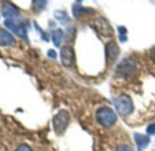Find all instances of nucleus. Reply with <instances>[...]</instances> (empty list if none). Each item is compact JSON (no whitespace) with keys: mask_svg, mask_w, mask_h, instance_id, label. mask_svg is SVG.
<instances>
[{"mask_svg":"<svg viewBox=\"0 0 155 151\" xmlns=\"http://www.w3.org/2000/svg\"><path fill=\"white\" fill-rule=\"evenodd\" d=\"M138 68L136 62L131 58L122 59L116 67V76L124 80L132 79L137 74Z\"/></svg>","mask_w":155,"mask_h":151,"instance_id":"f257e3e1","label":"nucleus"},{"mask_svg":"<svg viewBox=\"0 0 155 151\" xmlns=\"http://www.w3.org/2000/svg\"><path fill=\"white\" fill-rule=\"evenodd\" d=\"M96 119L98 123L104 127H110L117 121L116 113L108 107H101L96 111Z\"/></svg>","mask_w":155,"mask_h":151,"instance_id":"f03ea898","label":"nucleus"},{"mask_svg":"<svg viewBox=\"0 0 155 151\" xmlns=\"http://www.w3.org/2000/svg\"><path fill=\"white\" fill-rule=\"evenodd\" d=\"M114 106L115 108L121 117H126L129 116L133 112L134 106L131 98L126 95V94H121L114 101Z\"/></svg>","mask_w":155,"mask_h":151,"instance_id":"7ed1b4c3","label":"nucleus"},{"mask_svg":"<svg viewBox=\"0 0 155 151\" xmlns=\"http://www.w3.org/2000/svg\"><path fill=\"white\" fill-rule=\"evenodd\" d=\"M69 119H70L69 113L65 109L59 110L53 117L52 123H53L54 130L57 135H62L65 132V130L67 129V127L69 123Z\"/></svg>","mask_w":155,"mask_h":151,"instance_id":"20e7f679","label":"nucleus"},{"mask_svg":"<svg viewBox=\"0 0 155 151\" xmlns=\"http://www.w3.org/2000/svg\"><path fill=\"white\" fill-rule=\"evenodd\" d=\"M4 25L9 30H11L13 33H15L19 37H21L22 39H24L26 42L28 41V31H27V28H26V27H25L24 24L18 23L17 20H8V19H6L4 21Z\"/></svg>","mask_w":155,"mask_h":151,"instance_id":"39448f33","label":"nucleus"},{"mask_svg":"<svg viewBox=\"0 0 155 151\" xmlns=\"http://www.w3.org/2000/svg\"><path fill=\"white\" fill-rule=\"evenodd\" d=\"M105 54H106V62L108 66L113 65L120 55V48L115 41L112 40L107 43L105 47Z\"/></svg>","mask_w":155,"mask_h":151,"instance_id":"423d86ee","label":"nucleus"},{"mask_svg":"<svg viewBox=\"0 0 155 151\" xmlns=\"http://www.w3.org/2000/svg\"><path fill=\"white\" fill-rule=\"evenodd\" d=\"M94 27L95 29L98 31V33L103 36L104 37H110L113 36V29L106 18H98L94 22Z\"/></svg>","mask_w":155,"mask_h":151,"instance_id":"0eeeda50","label":"nucleus"},{"mask_svg":"<svg viewBox=\"0 0 155 151\" xmlns=\"http://www.w3.org/2000/svg\"><path fill=\"white\" fill-rule=\"evenodd\" d=\"M60 59L61 63L66 67H70L74 64L75 53L74 49L70 46H64L60 49Z\"/></svg>","mask_w":155,"mask_h":151,"instance_id":"6e6552de","label":"nucleus"},{"mask_svg":"<svg viewBox=\"0 0 155 151\" xmlns=\"http://www.w3.org/2000/svg\"><path fill=\"white\" fill-rule=\"evenodd\" d=\"M2 14L8 20H16L18 18L20 11L14 4L6 2L2 7Z\"/></svg>","mask_w":155,"mask_h":151,"instance_id":"1a4fd4ad","label":"nucleus"},{"mask_svg":"<svg viewBox=\"0 0 155 151\" xmlns=\"http://www.w3.org/2000/svg\"><path fill=\"white\" fill-rule=\"evenodd\" d=\"M16 40L14 37L7 30L0 28V46L8 47V46H14Z\"/></svg>","mask_w":155,"mask_h":151,"instance_id":"9d476101","label":"nucleus"},{"mask_svg":"<svg viewBox=\"0 0 155 151\" xmlns=\"http://www.w3.org/2000/svg\"><path fill=\"white\" fill-rule=\"evenodd\" d=\"M134 139L137 144L139 151H143L148 146V145L150 144V139L148 136H145L142 134H138V133L134 134Z\"/></svg>","mask_w":155,"mask_h":151,"instance_id":"9b49d317","label":"nucleus"},{"mask_svg":"<svg viewBox=\"0 0 155 151\" xmlns=\"http://www.w3.org/2000/svg\"><path fill=\"white\" fill-rule=\"evenodd\" d=\"M72 12H73V15L74 17L76 18H80V17H83L85 15H89V14H92L94 12V10L91 9V8H84L82 7L81 5H78V4H75L73 5L72 7Z\"/></svg>","mask_w":155,"mask_h":151,"instance_id":"f8f14e48","label":"nucleus"},{"mask_svg":"<svg viewBox=\"0 0 155 151\" xmlns=\"http://www.w3.org/2000/svg\"><path fill=\"white\" fill-rule=\"evenodd\" d=\"M63 37H64V33H63L62 29L57 28L52 31V41H53V44L55 47H58L60 46Z\"/></svg>","mask_w":155,"mask_h":151,"instance_id":"ddd939ff","label":"nucleus"},{"mask_svg":"<svg viewBox=\"0 0 155 151\" xmlns=\"http://www.w3.org/2000/svg\"><path fill=\"white\" fill-rule=\"evenodd\" d=\"M54 17L58 21H59L63 25H66V24L69 23V21H70L69 17L68 16V14L65 11H62V10H56L54 12Z\"/></svg>","mask_w":155,"mask_h":151,"instance_id":"4468645a","label":"nucleus"},{"mask_svg":"<svg viewBox=\"0 0 155 151\" xmlns=\"http://www.w3.org/2000/svg\"><path fill=\"white\" fill-rule=\"evenodd\" d=\"M118 32H119V39L120 42H126L128 40V37H127V29L125 27H118Z\"/></svg>","mask_w":155,"mask_h":151,"instance_id":"2eb2a0df","label":"nucleus"},{"mask_svg":"<svg viewBox=\"0 0 155 151\" xmlns=\"http://www.w3.org/2000/svg\"><path fill=\"white\" fill-rule=\"evenodd\" d=\"M16 151H32V149H31V147L28 145H27V144H21V145H19L17 147Z\"/></svg>","mask_w":155,"mask_h":151,"instance_id":"dca6fc26","label":"nucleus"},{"mask_svg":"<svg viewBox=\"0 0 155 151\" xmlns=\"http://www.w3.org/2000/svg\"><path fill=\"white\" fill-rule=\"evenodd\" d=\"M33 4H35V7H37L38 9H44L47 7L48 2L47 1H34Z\"/></svg>","mask_w":155,"mask_h":151,"instance_id":"f3484780","label":"nucleus"},{"mask_svg":"<svg viewBox=\"0 0 155 151\" xmlns=\"http://www.w3.org/2000/svg\"><path fill=\"white\" fill-rule=\"evenodd\" d=\"M146 132L148 135H155V123L150 124L146 128Z\"/></svg>","mask_w":155,"mask_h":151,"instance_id":"a211bd4d","label":"nucleus"},{"mask_svg":"<svg viewBox=\"0 0 155 151\" xmlns=\"http://www.w3.org/2000/svg\"><path fill=\"white\" fill-rule=\"evenodd\" d=\"M116 151H134L133 148L130 146H128V145H121L120 146L117 147Z\"/></svg>","mask_w":155,"mask_h":151,"instance_id":"6ab92c4d","label":"nucleus"},{"mask_svg":"<svg viewBox=\"0 0 155 151\" xmlns=\"http://www.w3.org/2000/svg\"><path fill=\"white\" fill-rule=\"evenodd\" d=\"M35 26H36V29H37V30H38V31L40 32L41 37H42V38H43V39L45 40V41H47V42H48L49 38H48V37L47 33L43 32V30H42V29H41V28H40V27H38V25H37V23H35Z\"/></svg>","mask_w":155,"mask_h":151,"instance_id":"aec40b11","label":"nucleus"},{"mask_svg":"<svg viewBox=\"0 0 155 151\" xmlns=\"http://www.w3.org/2000/svg\"><path fill=\"white\" fill-rule=\"evenodd\" d=\"M57 52L55 51V50H53V49H49L48 51V57H50V58H52V59H56L57 58Z\"/></svg>","mask_w":155,"mask_h":151,"instance_id":"412c9836","label":"nucleus"},{"mask_svg":"<svg viewBox=\"0 0 155 151\" xmlns=\"http://www.w3.org/2000/svg\"><path fill=\"white\" fill-rule=\"evenodd\" d=\"M150 57L152 60V62L155 64V46L151 47L150 51Z\"/></svg>","mask_w":155,"mask_h":151,"instance_id":"4be33fe9","label":"nucleus"}]
</instances>
